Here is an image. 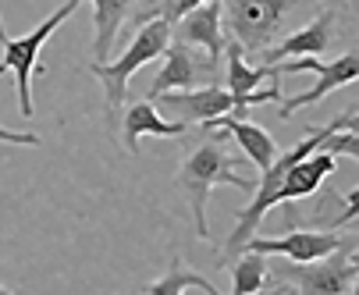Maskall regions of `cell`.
<instances>
[{
  "mask_svg": "<svg viewBox=\"0 0 359 295\" xmlns=\"http://www.w3.org/2000/svg\"><path fill=\"white\" fill-rule=\"evenodd\" d=\"M238 160L245 157H231V150L224 146V132L199 139L192 146V153L185 157L182 171H178V185L185 188L189 203H192V224L196 235L210 242V224H207V195L214 185H235V188H252L256 181L245 178L238 171Z\"/></svg>",
  "mask_w": 359,
  "mask_h": 295,
  "instance_id": "cell-1",
  "label": "cell"
},
{
  "mask_svg": "<svg viewBox=\"0 0 359 295\" xmlns=\"http://www.w3.org/2000/svg\"><path fill=\"white\" fill-rule=\"evenodd\" d=\"M338 125H355V111H348V114H341V118H334L331 125H324V128H317V132H310L302 142H295L292 150H278V157H274V164L271 167H264V178L252 185V203L242 210V217H238V224H235V231L228 235V245H224V256H238L242 253V245L256 235V228L264 224V217H267V210H274L278 203H281V181H285V171L295 164V160H302V157H310L313 150H320V142L338 128Z\"/></svg>",
  "mask_w": 359,
  "mask_h": 295,
  "instance_id": "cell-2",
  "label": "cell"
},
{
  "mask_svg": "<svg viewBox=\"0 0 359 295\" xmlns=\"http://www.w3.org/2000/svg\"><path fill=\"white\" fill-rule=\"evenodd\" d=\"M292 8H299V0H221V29L245 57H260L278 39Z\"/></svg>",
  "mask_w": 359,
  "mask_h": 295,
  "instance_id": "cell-3",
  "label": "cell"
},
{
  "mask_svg": "<svg viewBox=\"0 0 359 295\" xmlns=\"http://www.w3.org/2000/svg\"><path fill=\"white\" fill-rule=\"evenodd\" d=\"M168 43H171V25L161 22V18H153V22H142V25H139L135 39L128 43V50H125L114 64H107V61H93V64H89V71L104 82V89H107V107H111V114L128 100V78H132L142 64L157 61V57L168 50Z\"/></svg>",
  "mask_w": 359,
  "mask_h": 295,
  "instance_id": "cell-4",
  "label": "cell"
},
{
  "mask_svg": "<svg viewBox=\"0 0 359 295\" xmlns=\"http://www.w3.org/2000/svg\"><path fill=\"white\" fill-rule=\"evenodd\" d=\"M281 284L278 288H292L302 295H345L355 291V238L341 242L334 253L320 256V260H288L281 267Z\"/></svg>",
  "mask_w": 359,
  "mask_h": 295,
  "instance_id": "cell-5",
  "label": "cell"
},
{
  "mask_svg": "<svg viewBox=\"0 0 359 295\" xmlns=\"http://www.w3.org/2000/svg\"><path fill=\"white\" fill-rule=\"evenodd\" d=\"M82 0H65V4L50 15L46 22H39L32 32H25L22 39H4L0 46H4V57H0V75H15L18 82V111L22 118H32V71L43 75L46 68L39 64V50H43V43L57 32L61 22L72 18V11H79Z\"/></svg>",
  "mask_w": 359,
  "mask_h": 295,
  "instance_id": "cell-6",
  "label": "cell"
},
{
  "mask_svg": "<svg viewBox=\"0 0 359 295\" xmlns=\"http://www.w3.org/2000/svg\"><path fill=\"white\" fill-rule=\"evenodd\" d=\"M274 68H278L281 75H299V71H313V75H317L313 89H306V92H299V96H292V100L281 104V118H292L295 111L317 104L320 96H327L331 89L352 85V82L359 78V54L348 50V54H341V57L331 61V64H320V57H285V61H278Z\"/></svg>",
  "mask_w": 359,
  "mask_h": 295,
  "instance_id": "cell-7",
  "label": "cell"
},
{
  "mask_svg": "<svg viewBox=\"0 0 359 295\" xmlns=\"http://www.w3.org/2000/svg\"><path fill=\"white\" fill-rule=\"evenodd\" d=\"M157 111H164L171 121L182 125H210L214 118H224L235 111V96L224 85H192V89H171L161 92Z\"/></svg>",
  "mask_w": 359,
  "mask_h": 295,
  "instance_id": "cell-8",
  "label": "cell"
},
{
  "mask_svg": "<svg viewBox=\"0 0 359 295\" xmlns=\"http://www.w3.org/2000/svg\"><path fill=\"white\" fill-rule=\"evenodd\" d=\"M352 238V235H348ZM341 228H288V235L281 238H264V235H252L242 249H256L264 256H285V260H320L327 253H334L341 242H348Z\"/></svg>",
  "mask_w": 359,
  "mask_h": 295,
  "instance_id": "cell-9",
  "label": "cell"
},
{
  "mask_svg": "<svg viewBox=\"0 0 359 295\" xmlns=\"http://www.w3.org/2000/svg\"><path fill=\"white\" fill-rule=\"evenodd\" d=\"M171 39L192 46L199 54H207L210 61H221L224 46H228V36L221 29V0H203V4H196L189 15H182L171 25Z\"/></svg>",
  "mask_w": 359,
  "mask_h": 295,
  "instance_id": "cell-10",
  "label": "cell"
},
{
  "mask_svg": "<svg viewBox=\"0 0 359 295\" xmlns=\"http://www.w3.org/2000/svg\"><path fill=\"white\" fill-rule=\"evenodd\" d=\"M161 57H164V64H161L157 78H153L146 100H157L161 92H171V89H192V85L203 82V68H214V64H217V61H210L207 54L196 57L192 46H185V43H178V39L168 43V50H164Z\"/></svg>",
  "mask_w": 359,
  "mask_h": 295,
  "instance_id": "cell-11",
  "label": "cell"
},
{
  "mask_svg": "<svg viewBox=\"0 0 359 295\" xmlns=\"http://www.w3.org/2000/svg\"><path fill=\"white\" fill-rule=\"evenodd\" d=\"M331 43H334V15L327 11V15L313 18L306 29L292 32L288 39L271 43L267 50L260 54V61H264V64H278V61H285V57H320Z\"/></svg>",
  "mask_w": 359,
  "mask_h": 295,
  "instance_id": "cell-12",
  "label": "cell"
},
{
  "mask_svg": "<svg viewBox=\"0 0 359 295\" xmlns=\"http://www.w3.org/2000/svg\"><path fill=\"white\" fill-rule=\"evenodd\" d=\"M189 125L182 121H171L157 111V104L153 100H139L125 111V121H121V135H125V146L128 153L139 157V139L142 135H161V139H175V135H185Z\"/></svg>",
  "mask_w": 359,
  "mask_h": 295,
  "instance_id": "cell-13",
  "label": "cell"
},
{
  "mask_svg": "<svg viewBox=\"0 0 359 295\" xmlns=\"http://www.w3.org/2000/svg\"><path fill=\"white\" fill-rule=\"evenodd\" d=\"M207 128H221L224 135H231L235 142H238V150H242V157L245 160H252L256 167H271L274 164V157H278V142L264 132V128H256L252 121H245V118H231V114H224V118H214Z\"/></svg>",
  "mask_w": 359,
  "mask_h": 295,
  "instance_id": "cell-14",
  "label": "cell"
},
{
  "mask_svg": "<svg viewBox=\"0 0 359 295\" xmlns=\"http://www.w3.org/2000/svg\"><path fill=\"white\" fill-rule=\"evenodd\" d=\"M331 171H334V157L324 153V150H313L310 157L295 160V164L285 171V181H281V203L313 195V192L324 185V178H331Z\"/></svg>",
  "mask_w": 359,
  "mask_h": 295,
  "instance_id": "cell-15",
  "label": "cell"
},
{
  "mask_svg": "<svg viewBox=\"0 0 359 295\" xmlns=\"http://www.w3.org/2000/svg\"><path fill=\"white\" fill-rule=\"evenodd\" d=\"M224 54H228L224 78H228V92H231V96H249L252 89H260V85L281 78V71H278L274 64L249 68V64H245V54L238 50V43H231V39H228V46H224Z\"/></svg>",
  "mask_w": 359,
  "mask_h": 295,
  "instance_id": "cell-16",
  "label": "cell"
},
{
  "mask_svg": "<svg viewBox=\"0 0 359 295\" xmlns=\"http://www.w3.org/2000/svg\"><path fill=\"white\" fill-rule=\"evenodd\" d=\"M132 0H93V25H96V50L93 61H107L111 57V46L128 18Z\"/></svg>",
  "mask_w": 359,
  "mask_h": 295,
  "instance_id": "cell-17",
  "label": "cell"
},
{
  "mask_svg": "<svg viewBox=\"0 0 359 295\" xmlns=\"http://www.w3.org/2000/svg\"><path fill=\"white\" fill-rule=\"evenodd\" d=\"M267 274H271V263H267L264 253L242 249L238 260H235V270H231V291L235 295H256V291H264Z\"/></svg>",
  "mask_w": 359,
  "mask_h": 295,
  "instance_id": "cell-18",
  "label": "cell"
},
{
  "mask_svg": "<svg viewBox=\"0 0 359 295\" xmlns=\"http://www.w3.org/2000/svg\"><path fill=\"white\" fill-rule=\"evenodd\" d=\"M149 291H153V295H185V291H210V295H217V284L207 281L203 274H196L192 267H185L182 260H171L168 277L153 281Z\"/></svg>",
  "mask_w": 359,
  "mask_h": 295,
  "instance_id": "cell-19",
  "label": "cell"
},
{
  "mask_svg": "<svg viewBox=\"0 0 359 295\" xmlns=\"http://www.w3.org/2000/svg\"><path fill=\"white\" fill-rule=\"evenodd\" d=\"M196 4H203V0H132V8H128V18L125 22H153V18H161L168 25H175L182 15H189Z\"/></svg>",
  "mask_w": 359,
  "mask_h": 295,
  "instance_id": "cell-20",
  "label": "cell"
},
{
  "mask_svg": "<svg viewBox=\"0 0 359 295\" xmlns=\"http://www.w3.org/2000/svg\"><path fill=\"white\" fill-rule=\"evenodd\" d=\"M0 142H11V146H39V135H32V132H11V128H0Z\"/></svg>",
  "mask_w": 359,
  "mask_h": 295,
  "instance_id": "cell-21",
  "label": "cell"
},
{
  "mask_svg": "<svg viewBox=\"0 0 359 295\" xmlns=\"http://www.w3.org/2000/svg\"><path fill=\"white\" fill-rule=\"evenodd\" d=\"M8 39V32H4V25H0V43H4Z\"/></svg>",
  "mask_w": 359,
  "mask_h": 295,
  "instance_id": "cell-22",
  "label": "cell"
},
{
  "mask_svg": "<svg viewBox=\"0 0 359 295\" xmlns=\"http://www.w3.org/2000/svg\"><path fill=\"white\" fill-rule=\"evenodd\" d=\"M0 291H4V288H0Z\"/></svg>",
  "mask_w": 359,
  "mask_h": 295,
  "instance_id": "cell-23",
  "label": "cell"
}]
</instances>
